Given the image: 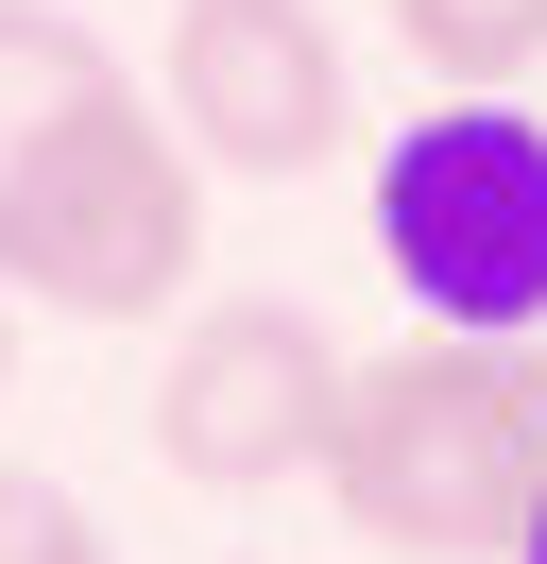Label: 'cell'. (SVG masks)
<instances>
[{"instance_id":"1","label":"cell","mask_w":547,"mask_h":564,"mask_svg":"<svg viewBox=\"0 0 547 564\" xmlns=\"http://www.w3.org/2000/svg\"><path fill=\"white\" fill-rule=\"evenodd\" d=\"M530 479H547V359L530 343H444V325H410L394 359L342 377L325 513L360 530L376 564H496L513 530H530Z\"/></svg>"},{"instance_id":"2","label":"cell","mask_w":547,"mask_h":564,"mask_svg":"<svg viewBox=\"0 0 547 564\" xmlns=\"http://www.w3.org/2000/svg\"><path fill=\"white\" fill-rule=\"evenodd\" d=\"M189 274H205V154L103 69L52 120V154L0 188V308L154 325V308H189Z\"/></svg>"},{"instance_id":"3","label":"cell","mask_w":547,"mask_h":564,"mask_svg":"<svg viewBox=\"0 0 547 564\" xmlns=\"http://www.w3.org/2000/svg\"><path fill=\"white\" fill-rule=\"evenodd\" d=\"M376 257L444 343H547V104L444 86L410 138H376Z\"/></svg>"},{"instance_id":"4","label":"cell","mask_w":547,"mask_h":564,"mask_svg":"<svg viewBox=\"0 0 547 564\" xmlns=\"http://www.w3.org/2000/svg\"><path fill=\"white\" fill-rule=\"evenodd\" d=\"M154 120L239 188H308L360 154V52L325 35V0H171Z\"/></svg>"},{"instance_id":"5","label":"cell","mask_w":547,"mask_h":564,"mask_svg":"<svg viewBox=\"0 0 547 564\" xmlns=\"http://www.w3.org/2000/svg\"><path fill=\"white\" fill-rule=\"evenodd\" d=\"M342 377H360V359H342L308 308L223 291V308H189V343H171V377H154V462H171V479H205V496L325 479Z\"/></svg>"},{"instance_id":"6","label":"cell","mask_w":547,"mask_h":564,"mask_svg":"<svg viewBox=\"0 0 547 564\" xmlns=\"http://www.w3.org/2000/svg\"><path fill=\"white\" fill-rule=\"evenodd\" d=\"M103 69H120V52H103L86 18H68V0H0V188H18L34 154H52V120L86 104Z\"/></svg>"},{"instance_id":"7","label":"cell","mask_w":547,"mask_h":564,"mask_svg":"<svg viewBox=\"0 0 547 564\" xmlns=\"http://www.w3.org/2000/svg\"><path fill=\"white\" fill-rule=\"evenodd\" d=\"M394 35H410V69L428 86H530L547 69V0H394Z\"/></svg>"},{"instance_id":"8","label":"cell","mask_w":547,"mask_h":564,"mask_svg":"<svg viewBox=\"0 0 547 564\" xmlns=\"http://www.w3.org/2000/svg\"><path fill=\"white\" fill-rule=\"evenodd\" d=\"M0 564H103L86 496H68V479H0Z\"/></svg>"},{"instance_id":"9","label":"cell","mask_w":547,"mask_h":564,"mask_svg":"<svg viewBox=\"0 0 547 564\" xmlns=\"http://www.w3.org/2000/svg\"><path fill=\"white\" fill-rule=\"evenodd\" d=\"M496 564H547V479H530V530H513V547H496Z\"/></svg>"},{"instance_id":"10","label":"cell","mask_w":547,"mask_h":564,"mask_svg":"<svg viewBox=\"0 0 547 564\" xmlns=\"http://www.w3.org/2000/svg\"><path fill=\"white\" fill-rule=\"evenodd\" d=\"M0 393H18V308H0Z\"/></svg>"}]
</instances>
